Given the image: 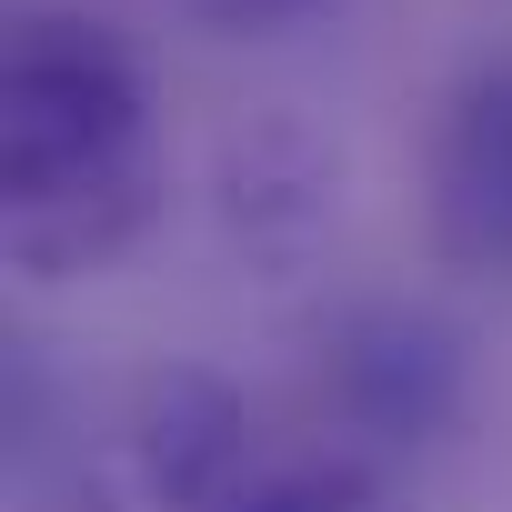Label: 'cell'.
I'll return each instance as SVG.
<instances>
[{
	"mask_svg": "<svg viewBox=\"0 0 512 512\" xmlns=\"http://www.w3.org/2000/svg\"><path fill=\"white\" fill-rule=\"evenodd\" d=\"M161 211L151 71L81 0H21L0 41V231L41 282L111 272Z\"/></svg>",
	"mask_w": 512,
	"mask_h": 512,
	"instance_id": "cell-1",
	"label": "cell"
},
{
	"mask_svg": "<svg viewBox=\"0 0 512 512\" xmlns=\"http://www.w3.org/2000/svg\"><path fill=\"white\" fill-rule=\"evenodd\" d=\"M231 512H382V502H372V482L342 472V462H292V472H262Z\"/></svg>",
	"mask_w": 512,
	"mask_h": 512,
	"instance_id": "cell-5",
	"label": "cell"
},
{
	"mask_svg": "<svg viewBox=\"0 0 512 512\" xmlns=\"http://www.w3.org/2000/svg\"><path fill=\"white\" fill-rule=\"evenodd\" d=\"M131 472H141L151 512H231L251 482H262L251 402L221 372H201V362L151 372L141 402H131Z\"/></svg>",
	"mask_w": 512,
	"mask_h": 512,
	"instance_id": "cell-4",
	"label": "cell"
},
{
	"mask_svg": "<svg viewBox=\"0 0 512 512\" xmlns=\"http://www.w3.org/2000/svg\"><path fill=\"white\" fill-rule=\"evenodd\" d=\"M181 11H191L201 31H221V41H282V31L322 21L332 0H181Z\"/></svg>",
	"mask_w": 512,
	"mask_h": 512,
	"instance_id": "cell-6",
	"label": "cell"
},
{
	"mask_svg": "<svg viewBox=\"0 0 512 512\" xmlns=\"http://www.w3.org/2000/svg\"><path fill=\"white\" fill-rule=\"evenodd\" d=\"M422 221L452 272L512 282V51L472 61L442 91V121L422 151Z\"/></svg>",
	"mask_w": 512,
	"mask_h": 512,
	"instance_id": "cell-3",
	"label": "cell"
},
{
	"mask_svg": "<svg viewBox=\"0 0 512 512\" xmlns=\"http://www.w3.org/2000/svg\"><path fill=\"white\" fill-rule=\"evenodd\" d=\"M462 332L422 302H352L322 332V412L372 452H422L462 422Z\"/></svg>",
	"mask_w": 512,
	"mask_h": 512,
	"instance_id": "cell-2",
	"label": "cell"
}]
</instances>
